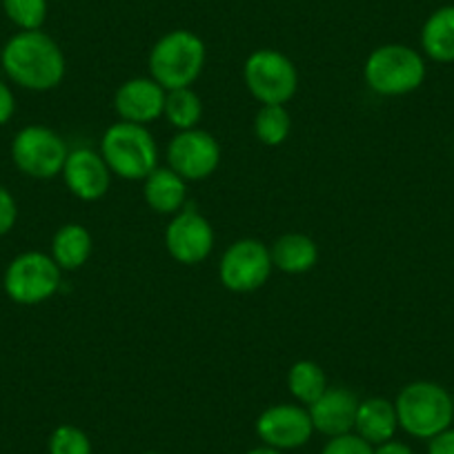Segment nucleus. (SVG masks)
I'll list each match as a JSON object with an SVG mask.
<instances>
[{
	"label": "nucleus",
	"mask_w": 454,
	"mask_h": 454,
	"mask_svg": "<svg viewBox=\"0 0 454 454\" xmlns=\"http://www.w3.org/2000/svg\"><path fill=\"white\" fill-rule=\"evenodd\" d=\"M5 16L20 29V32H36L43 29L47 20L50 5L47 0H3Z\"/></svg>",
	"instance_id": "nucleus-24"
},
{
	"label": "nucleus",
	"mask_w": 454,
	"mask_h": 454,
	"mask_svg": "<svg viewBox=\"0 0 454 454\" xmlns=\"http://www.w3.org/2000/svg\"><path fill=\"white\" fill-rule=\"evenodd\" d=\"M12 160L20 174L36 181H50L63 174L67 143L45 125H27L12 141Z\"/></svg>",
	"instance_id": "nucleus-7"
},
{
	"label": "nucleus",
	"mask_w": 454,
	"mask_h": 454,
	"mask_svg": "<svg viewBox=\"0 0 454 454\" xmlns=\"http://www.w3.org/2000/svg\"><path fill=\"white\" fill-rule=\"evenodd\" d=\"M270 254H272V265L277 270H281L283 274H305L317 265L318 261V246L314 239H309L308 234L290 232L278 237L277 241L270 247Z\"/></svg>",
	"instance_id": "nucleus-18"
},
{
	"label": "nucleus",
	"mask_w": 454,
	"mask_h": 454,
	"mask_svg": "<svg viewBox=\"0 0 454 454\" xmlns=\"http://www.w3.org/2000/svg\"><path fill=\"white\" fill-rule=\"evenodd\" d=\"M314 434L312 419L305 405L301 403H277L256 419V436L263 441V445L287 450H299L309 443Z\"/></svg>",
	"instance_id": "nucleus-12"
},
{
	"label": "nucleus",
	"mask_w": 454,
	"mask_h": 454,
	"mask_svg": "<svg viewBox=\"0 0 454 454\" xmlns=\"http://www.w3.org/2000/svg\"><path fill=\"white\" fill-rule=\"evenodd\" d=\"M94 241L81 223H65L51 239V259L63 272H76L90 261Z\"/></svg>",
	"instance_id": "nucleus-19"
},
{
	"label": "nucleus",
	"mask_w": 454,
	"mask_h": 454,
	"mask_svg": "<svg viewBox=\"0 0 454 454\" xmlns=\"http://www.w3.org/2000/svg\"><path fill=\"white\" fill-rule=\"evenodd\" d=\"M163 116L172 128L178 132L199 128L203 119V100L192 87H181V90H169L165 96Z\"/></svg>",
	"instance_id": "nucleus-21"
},
{
	"label": "nucleus",
	"mask_w": 454,
	"mask_h": 454,
	"mask_svg": "<svg viewBox=\"0 0 454 454\" xmlns=\"http://www.w3.org/2000/svg\"><path fill=\"white\" fill-rule=\"evenodd\" d=\"M292 132V116L286 105H261L254 116L256 141L268 147H278Z\"/></svg>",
	"instance_id": "nucleus-23"
},
{
	"label": "nucleus",
	"mask_w": 454,
	"mask_h": 454,
	"mask_svg": "<svg viewBox=\"0 0 454 454\" xmlns=\"http://www.w3.org/2000/svg\"><path fill=\"white\" fill-rule=\"evenodd\" d=\"M47 452L50 454H94V450H91V441L85 430H81L78 426H72V423H65V426H59L50 434V441H47Z\"/></svg>",
	"instance_id": "nucleus-25"
},
{
	"label": "nucleus",
	"mask_w": 454,
	"mask_h": 454,
	"mask_svg": "<svg viewBox=\"0 0 454 454\" xmlns=\"http://www.w3.org/2000/svg\"><path fill=\"white\" fill-rule=\"evenodd\" d=\"M396 430H399V419H396L395 401H387L383 396H370L359 403L356 410L355 432L370 445L386 443V441L395 439Z\"/></svg>",
	"instance_id": "nucleus-17"
},
{
	"label": "nucleus",
	"mask_w": 454,
	"mask_h": 454,
	"mask_svg": "<svg viewBox=\"0 0 454 454\" xmlns=\"http://www.w3.org/2000/svg\"><path fill=\"white\" fill-rule=\"evenodd\" d=\"M272 270V254L268 246L256 239H239L223 252L218 281L225 290L247 294L261 290L268 283Z\"/></svg>",
	"instance_id": "nucleus-9"
},
{
	"label": "nucleus",
	"mask_w": 454,
	"mask_h": 454,
	"mask_svg": "<svg viewBox=\"0 0 454 454\" xmlns=\"http://www.w3.org/2000/svg\"><path fill=\"white\" fill-rule=\"evenodd\" d=\"M399 427L414 439L441 434L454 423V399L434 381H412L396 395Z\"/></svg>",
	"instance_id": "nucleus-4"
},
{
	"label": "nucleus",
	"mask_w": 454,
	"mask_h": 454,
	"mask_svg": "<svg viewBox=\"0 0 454 454\" xmlns=\"http://www.w3.org/2000/svg\"><path fill=\"white\" fill-rule=\"evenodd\" d=\"M327 387L330 386H327L325 372L314 361H296L287 372V390L305 408H309Z\"/></svg>",
	"instance_id": "nucleus-22"
},
{
	"label": "nucleus",
	"mask_w": 454,
	"mask_h": 454,
	"mask_svg": "<svg viewBox=\"0 0 454 454\" xmlns=\"http://www.w3.org/2000/svg\"><path fill=\"white\" fill-rule=\"evenodd\" d=\"M0 67L14 85L27 91H50L63 82L67 60L59 43L45 34L19 32L0 50Z\"/></svg>",
	"instance_id": "nucleus-1"
},
{
	"label": "nucleus",
	"mask_w": 454,
	"mask_h": 454,
	"mask_svg": "<svg viewBox=\"0 0 454 454\" xmlns=\"http://www.w3.org/2000/svg\"><path fill=\"white\" fill-rule=\"evenodd\" d=\"M374 454H414V450L408 443H403V441L390 439L386 443L374 445Z\"/></svg>",
	"instance_id": "nucleus-30"
},
{
	"label": "nucleus",
	"mask_w": 454,
	"mask_h": 454,
	"mask_svg": "<svg viewBox=\"0 0 454 454\" xmlns=\"http://www.w3.org/2000/svg\"><path fill=\"white\" fill-rule=\"evenodd\" d=\"M63 283V270L51 254L29 250L10 261L3 277L5 294L19 305H41L54 299Z\"/></svg>",
	"instance_id": "nucleus-6"
},
{
	"label": "nucleus",
	"mask_w": 454,
	"mask_h": 454,
	"mask_svg": "<svg viewBox=\"0 0 454 454\" xmlns=\"http://www.w3.org/2000/svg\"><path fill=\"white\" fill-rule=\"evenodd\" d=\"M214 227L194 207H183L165 227V250L183 265H199L214 250Z\"/></svg>",
	"instance_id": "nucleus-11"
},
{
	"label": "nucleus",
	"mask_w": 454,
	"mask_h": 454,
	"mask_svg": "<svg viewBox=\"0 0 454 454\" xmlns=\"http://www.w3.org/2000/svg\"><path fill=\"white\" fill-rule=\"evenodd\" d=\"M0 5H3V0H0Z\"/></svg>",
	"instance_id": "nucleus-33"
},
{
	"label": "nucleus",
	"mask_w": 454,
	"mask_h": 454,
	"mask_svg": "<svg viewBox=\"0 0 454 454\" xmlns=\"http://www.w3.org/2000/svg\"><path fill=\"white\" fill-rule=\"evenodd\" d=\"M421 50L434 63H454V5L432 12L421 27Z\"/></svg>",
	"instance_id": "nucleus-20"
},
{
	"label": "nucleus",
	"mask_w": 454,
	"mask_h": 454,
	"mask_svg": "<svg viewBox=\"0 0 454 454\" xmlns=\"http://www.w3.org/2000/svg\"><path fill=\"white\" fill-rule=\"evenodd\" d=\"M100 156L109 172L123 181H145L159 168V145L145 125L119 123L109 125L100 138Z\"/></svg>",
	"instance_id": "nucleus-3"
},
{
	"label": "nucleus",
	"mask_w": 454,
	"mask_h": 454,
	"mask_svg": "<svg viewBox=\"0 0 454 454\" xmlns=\"http://www.w3.org/2000/svg\"><path fill=\"white\" fill-rule=\"evenodd\" d=\"M247 454H286V452L277 448H270V445H259V448H252Z\"/></svg>",
	"instance_id": "nucleus-31"
},
{
	"label": "nucleus",
	"mask_w": 454,
	"mask_h": 454,
	"mask_svg": "<svg viewBox=\"0 0 454 454\" xmlns=\"http://www.w3.org/2000/svg\"><path fill=\"white\" fill-rule=\"evenodd\" d=\"M168 90L152 76L129 78L114 94V112L121 121L137 125H150L163 116Z\"/></svg>",
	"instance_id": "nucleus-14"
},
{
	"label": "nucleus",
	"mask_w": 454,
	"mask_h": 454,
	"mask_svg": "<svg viewBox=\"0 0 454 454\" xmlns=\"http://www.w3.org/2000/svg\"><path fill=\"white\" fill-rule=\"evenodd\" d=\"M207 60V47L199 34L190 29H174L160 36L147 56L150 76L165 90L192 87Z\"/></svg>",
	"instance_id": "nucleus-2"
},
{
	"label": "nucleus",
	"mask_w": 454,
	"mask_h": 454,
	"mask_svg": "<svg viewBox=\"0 0 454 454\" xmlns=\"http://www.w3.org/2000/svg\"><path fill=\"white\" fill-rule=\"evenodd\" d=\"M143 454H160V452H154V450H150V452H143Z\"/></svg>",
	"instance_id": "nucleus-32"
},
{
	"label": "nucleus",
	"mask_w": 454,
	"mask_h": 454,
	"mask_svg": "<svg viewBox=\"0 0 454 454\" xmlns=\"http://www.w3.org/2000/svg\"><path fill=\"white\" fill-rule=\"evenodd\" d=\"M426 60L421 51L401 43L377 47L365 59L364 81L379 96H405L417 91L426 81Z\"/></svg>",
	"instance_id": "nucleus-5"
},
{
	"label": "nucleus",
	"mask_w": 454,
	"mask_h": 454,
	"mask_svg": "<svg viewBox=\"0 0 454 454\" xmlns=\"http://www.w3.org/2000/svg\"><path fill=\"white\" fill-rule=\"evenodd\" d=\"M359 403V396L352 390H348V387H327L308 408L314 432L327 436V439L355 432Z\"/></svg>",
	"instance_id": "nucleus-15"
},
{
	"label": "nucleus",
	"mask_w": 454,
	"mask_h": 454,
	"mask_svg": "<svg viewBox=\"0 0 454 454\" xmlns=\"http://www.w3.org/2000/svg\"><path fill=\"white\" fill-rule=\"evenodd\" d=\"M427 454H454V430L448 427L441 434L432 436L427 445Z\"/></svg>",
	"instance_id": "nucleus-29"
},
{
	"label": "nucleus",
	"mask_w": 454,
	"mask_h": 454,
	"mask_svg": "<svg viewBox=\"0 0 454 454\" xmlns=\"http://www.w3.org/2000/svg\"><path fill=\"white\" fill-rule=\"evenodd\" d=\"M19 221V203L7 187L0 185V237L10 234Z\"/></svg>",
	"instance_id": "nucleus-27"
},
{
	"label": "nucleus",
	"mask_w": 454,
	"mask_h": 454,
	"mask_svg": "<svg viewBox=\"0 0 454 454\" xmlns=\"http://www.w3.org/2000/svg\"><path fill=\"white\" fill-rule=\"evenodd\" d=\"M143 196L152 212L174 216L187 203V181L172 168H156L143 181Z\"/></svg>",
	"instance_id": "nucleus-16"
},
{
	"label": "nucleus",
	"mask_w": 454,
	"mask_h": 454,
	"mask_svg": "<svg viewBox=\"0 0 454 454\" xmlns=\"http://www.w3.org/2000/svg\"><path fill=\"white\" fill-rule=\"evenodd\" d=\"M16 114V96L5 81H0V128L10 123Z\"/></svg>",
	"instance_id": "nucleus-28"
},
{
	"label": "nucleus",
	"mask_w": 454,
	"mask_h": 454,
	"mask_svg": "<svg viewBox=\"0 0 454 454\" xmlns=\"http://www.w3.org/2000/svg\"><path fill=\"white\" fill-rule=\"evenodd\" d=\"M60 176L76 199L94 203L107 194L114 174L109 172L100 152L90 150V147H78L67 154Z\"/></svg>",
	"instance_id": "nucleus-13"
},
{
	"label": "nucleus",
	"mask_w": 454,
	"mask_h": 454,
	"mask_svg": "<svg viewBox=\"0 0 454 454\" xmlns=\"http://www.w3.org/2000/svg\"><path fill=\"white\" fill-rule=\"evenodd\" d=\"M243 81L261 105H286L299 90L294 63L278 50H256L243 65Z\"/></svg>",
	"instance_id": "nucleus-8"
},
{
	"label": "nucleus",
	"mask_w": 454,
	"mask_h": 454,
	"mask_svg": "<svg viewBox=\"0 0 454 454\" xmlns=\"http://www.w3.org/2000/svg\"><path fill=\"white\" fill-rule=\"evenodd\" d=\"M321 454H374V448L368 441L361 439L356 432H350V434L332 436L325 448L321 450Z\"/></svg>",
	"instance_id": "nucleus-26"
},
{
	"label": "nucleus",
	"mask_w": 454,
	"mask_h": 454,
	"mask_svg": "<svg viewBox=\"0 0 454 454\" xmlns=\"http://www.w3.org/2000/svg\"><path fill=\"white\" fill-rule=\"evenodd\" d=\"M168 168L187 183L205 181L221 165V145L205 129H185L178 132L168 145Z\"/></svg>",
	"instance_id": "nucleus-10"
}]
</instances>
